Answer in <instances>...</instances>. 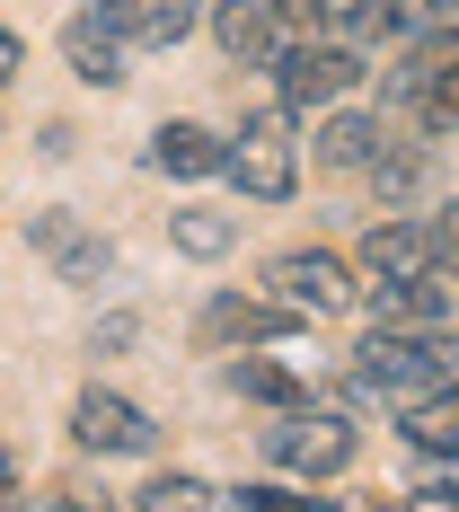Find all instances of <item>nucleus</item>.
I'll list each match as a JSON object with an SVG mask.
<instances>
[{"instance_id": "obj_1", "label": "nucleus", "mask_w": 459, "mask_h": 512, "mask_svg": "<svg viewBox=\"0 0 459 512\" xmlns=\"http://www.w3.org/2000/svg\"><path fill=\"white\" fill-rule=\"evenodd\" d=\"M459 380V336H424V327H371L354 345V389L380 407H424Z\"/></svg>"}, {"instance_id": "obj_2", "label": "nucleus", "mask_w": 459, "mask_h": 512, "mask_svg": "<svg viewBox=\"0 0 459 512\" xmlns=\"http://www.w3.org/2000/svg\"><path fill=\"white\" fill-rule=\"evenodd\" d=\"M239 195L256 204H283L292 195V177H301V142H292V106H256L248 124L230 133V168H221Z\"/></svg>"}, {"instance_id": "obj_3", "label": "nucleus", "mask_w": 459, "mask_h": 512, "mask_svg": "<svg viewBox=\"0 0 459 512\" xmlns=\"http://www.w3.org/2000/svg\"><path fill=\"white\" fill-rule=\"evenodd\" d=\"M354 451H362V433L336 407H283L265 424V460L292 468V477H345Z\"/></svg>"}, {"instance_id": "obj_4", "label": "nucleus", "mask_w": 459, "mask_h": 512, "mask_svg": "<svg viewBox=\"0 0 459 512\" xmlns=\"http://www.w3.org/2000/svg\"><path fill=\"white\" fill-rule=\"evenodd\" d=\"M354 265H362V292H407V283H424V274H442L451 248H442V221L398 212V221H371V230H362Z\"/></svg>"}, {"instance_id": "obj_5", "label": "nucleus", "mask_w": 459, "mask_h": 512, "mask_svg": "<svg viewBox=\"0 0 459 512\" xmlns=\"http://www.w3.org/2000/svg\"><path fill=\"white\" fill-rule=\"evenodd\" d=\"M265 301L292 309V318H336V309L362 301V283H354V265L327 248H283L265 265Z\"/></svg>"}, {"instance_id": "obj_6", "label": "nucleus", "mask_w": 459, "mask_h": 512, "mask_svg": "<svg viewBox=\"0 0 459 512\" xmlns=\"http://www.w3.org/2000/svg\"><path fill=\"white\" fill-rule=\"evenodd\" d=\"M71 442L80 451H98V460H142L159 442V424L133 398H115V389H80V407H71Z\"/></svg>"}, {"instance_id": "obj_7", "label": "nucleus", "mask_w": 459, "mask_h": 512, "mask_svg": "<svg viewBox=\"0 0 459 512\" xmlns=\"http://www.w3.org/2000/svg\"><path fill=\"white\" fill-rule=\"evenodd\" d=\"M362 80V45H292L283 62H274V89H283V106H336L345 89Z\"/></svg>"}, {"instance_id": "obj_8", "label": "nucleus", "mask_w": 459, "mask_h": 512, "mask_svg": "<svg viewBox=\"0 0 459 512\" xmlns=\"http://www.w3.org/2000/svg\"><path fill=\"white\" fill-rule=\"evenodd\" d=\"M212 36H221L230 62H283L292 18H283V0H212Z\"/></svg>"}, {"instance_id": "obj_9", "label": "nucleus", "mask_w": 459, "mask_h": 512, "mask_svg": "<svg viewBox=\"0 0 459 512\" xmlns=\"http://www.w3.org/2000/svg\"><path fill=\"white\" fill-rule=\"evenodd\" d=\"M62 53H71V71H80L89 89H124V80H133V71H124V62H133V45L115 36L106 0H89V9H80V18L62 27Z\"/></svg>"}, {"instance_id": "obj_10", "label": "nucleus", "mask_w": 459, "mask_h": 512, "mask_svg": "<svg viewBox=\"0 0 459 512\" xmlns=\"http://www.w3.org/2000/svg\"><path fill=\"white\" fill-rule=\"evenodd\" d=\"M106 18H115V36L133 53H168L177 36H195L204 0H106Z\"/></svg>"}, {"instance_id": "obj_11", "label": "nucleus", "mask_w": 459, "mask_h": 512, "mask_svg": "<svg viewBox=\"0 0 459 512\" xmlns=\"http://www.w3.org/2000/svg\"><path fill=\"white\" fill-rule=\"evenodd\" d=\"M27 239L53 256V274H62V283H98L106 265H115V248H106V239H89L71 212H36V221H27Z\"/></svg>"}, {"instance_id": "obj_12", "label": "nucleus", "mask_w": 459, "mask_h": 512, "mask_svg": "<svg viewBox=\"0 0 459 512\" xmlns=\"http://www.w3.org/2000/svg\"><path fill=\"white\" fill-rule=\"evenodd\" d=\"M283 327H292V309H274V301H212L195 336H204L212 354H230V345H265V336H283Z\"/></svg>"}, {"instance_id": "obj_13", "label": "nucleus", "mask_w": 459, "mask_h": 512, "mask_svg": "<svg viewBox=\"0 0 459 512\" xmlns=\"http://www.w3.org/2000/svg\"><path fill=\"white\" fill-rule=\"evenodd\" d=\"M151 168L159 177H212V168H230V142L204 133V124H159L151 133Z\"/></svg>"}, {"instance_id": "obj_14", "label": "nucleus", "mask_w": 459, "mask_h": 512, "mask_svg": "<svg viewBox=\"0 0 459 512\" xmlns=\"http://www.w3.org/2000/svg\"><path fill=\"white\" fill-rule=\"evenodd\" d=\"M301 362H309V354H292V362L239 354V362H230V389H239V398H265L274 415H283V407H309V380H301Z\"/></svg>"}, {"instance_id": "obj_15", "label": "nucleus", "mask_w": 459, "mask_h": 512, "mask_svg": "<svg viewBox=\"0 0 459 512\" xmlns=\"http://www.w3.org/2000/svg\"><path fill=\"white\" fill-rule=\"evenodd\" d=\"M309 142H318V168H371V159L389 151L380 142V115H327Z\"/></svg>"}, {"instance_id": "obj_16", "label": "nucleus", "mask_w": 459, "mask_h": 512, "mask_svg": "<svg viewBox=\"0 0 459 512\" xmlns=\"http://www.w3.org/2000/svg\"><path fill=\"white\" fill-rule=\"evenodd\" d=\"M398 433H407L415 451H459V380L442 389V398L407 407V415H398Z\"/></svg>"}, {"instance_id": "obj_17", "label": "nucleus", "mask_w": 459, "mask_h": 512, "mask_svg": "<svg viewBox=\"0 0 459 512\" xmlns=\"http://www.w3.org/2000/svg\"><path fill=\"white\" fill-rule=\"evenodd\" d=\"M133 504H142V512H221V486H212V477H186V468H168V477H151Z\"/></svg>"}, {"instance_id": "obj_18", "label": "nucleus", "mask_w": 459, "mask_h": 512, "mask_svg": "<svg viewBox=\"0 0 459 512\" xmlns=\"http://www.w3.org/2000/svg\"><path fill=\"white\" fill-rule=\"evenodd\" d=\"M168 239H177L186 256H230L239 221H230V212H204V204H186V212H168Z\"/></svg>"}, {"instance_id": "obj_19", "label": "nucleus", "mask_w": 459, "mask_h": 512, "mask_svg": "<svg viewBox=\"0 0 459 512\" xmlns=\"http://www.w3.org/2000/svg\"><path fill=\"white\" fill-rule=\"evenodd\" d=\"M415 177H424V151H380L371 159V186L398 204V195H415Z\"/></svg>"}, {"instance_id": "obj_20", "label": "nucleus", "mask_w": 459, "mask_h": 512, "mask_svg": "<svg viewBox=\"0 0 459 512\" xmlns=\"http://www.w3.org/2000/svg\"><path fill=\"white\" fill-rule=\"evenodd\" d=\"M239 512H336L318 495H292V486H239Z\"/></svg>"}, {"instance_id": "obj_21", "label": "nucleus", "mask_w": 459, "mask_h": 512, "mask_svg": "<svg viewBox=\"0 0 459 512\" xmlns=\"http://www.w3.org/2000/svg\"><path fill=\"white\" fill-rule=\"evenodd\" d=\"M415 486L424 495H459V451H415Z\"/></svg>"}, {"instance_id": "obj_22", "label": "nucleus", "mask_w": 459, "mask_h": 512, "mask_svg": "<svg viewBox=\"0 0 459 512\" xmlns=\"http://www.w3.org/2000/svg\"><path fill=\"white\" fill-rule=\"evenodd\" d=\"M133 336H142V327H133V318H106L98 336H89V354H115V345H133Z\"/></svg>"}, {"instance_id": "obj_23", "label": "nucleus", "mask_w": 459, "mask_h": 512, "mask_svg": "<svg viewBox=\"0 0 459 512\" xmlns=\"http://www.w3.org/2000/svg\"><path fill=\"white\" fill-rule=\"evenodd\" d=\"M18 62H27V53H18V36H9V27H0V89H9V80H18Z\"/></svg>"}, {"instance_id": "obj_24", "label": "nucleus", "mask_w": 459, "mask_h": 512, "mask_svg": "<svg viewBox=\"0 0 459 512\" xmlns=\"http://www.w3.org/2000/svg\"><path fill=\"white\" fill-rule=\"evenodd\" d=\"M27 512H106V504H80V495H36Z\"/></svg>"}, {"instance_id": "obj_25", "label": "nucleus", "mask_w": 459, "mask_h": 512, "mask_svg": "<svg viewBox=\"0 0 459 512\" xmlns=\"http://www.w3.org/2000/svg\"><path fill=\"white\" fill-rule=\"evenodd\" d=\"M407 495H415L407 512H459V495H424V486H407Z\"/></svg>"}, {"instance_id": "obj_26", "label": "nucleus", "mask_w": 459, "mask_h": 512, "mask_svg": "<svg viewBox=\"0 0 459 512\" xmlns=\"http://www.w3.org/2000/svg\"><path fill=\"white\" fill-rule=\"evenodd\" d=\"M433 221H442V248H451V265H459V204H451V212H433Z\"/></svg>"}, {"instance_id": "obj_27", "label": "nucleus", "mask_w": 459, "mask_h": 512, "mask_svg": "<svg viewBox=\"0 0 459 512\" xmlns=\"http://www.w3.org/2000/svg\"><path fill=\"white\" fill-rule=\"evenodd\" d=\"M336 512H407V504H380V495H345Z\"/></svg>"}, {"instance_id": "obj_28", "label": "nucleus", "mask_w": 459, "mask_h": 512, "mask_svg": "<svg viewBox=\"0 0 459 512\" xmlns=\"http://www.w3.org/2000/svg\"><path fill=\"white\" fill-rule=\"evenodd\" d=\"M0 512H27V504H18V486H9V477H0Z\"/></svg>"}]
</instances>
